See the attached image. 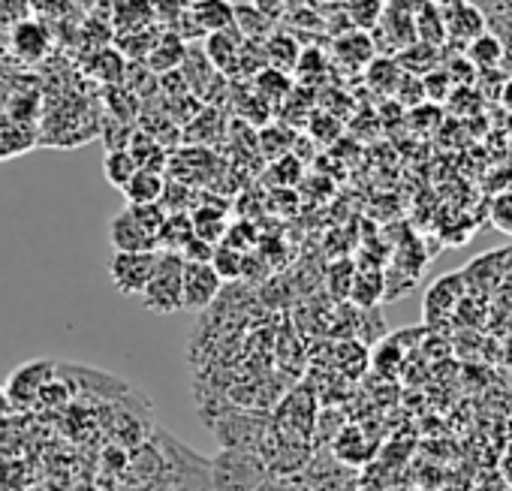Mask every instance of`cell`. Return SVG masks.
I'll list each match as a JSON object with an SVG mask.
<instances>
[{
    "label": "cell",
    "mask_w": 512,
    "mask_h": 491,
    "mask_svg": "<svg viewBox=\"0 0 512 491\" xmlns=\"http://www.w3.org/2000/svg\"><path fill=\"white\" fill-rule=\"evenodd\" d=\"M386 0H344V13L353 31H374L383 19Z\"/></svg>",
    "instance_id": "cell-22"
},
{
    "label": "cell",
    "mask_w": 512,
    "mask_h": 491,
    "mask_svg": "<svg viewBox=\"0 0 512 491\" xmlns=\"http://www.w3.org/2000/svg\"><path fill=\"white\" fill-rule=\"evenodd\" d=\"M193 238V223L187 211L178 214H166V223L157 235V251H169V254H181L184 244Z\"/></svg>",
    "instance_id": "cell-19"
},
{
    "label": "cell",
    "mask_w": 512,
    "mask_h": 491,
    "mask_svg": "<svg viewBox=\"0 0 512 491\" xmlns=\"http://www.w3.org/2000/svg\"><path fill=\"white\" fill-rule=\"evenodd\" d=\"M359 446H368L365 443V434L359 431V428H344L341 431V437L335 440V452H338V458L341 461H347V464H362L371 452L368 449H359Z\"/></svg>",
    "instance_id": "cell-27"
},
{
    "label": "cell",
    "mask_w": 512,
    "mask_h": 491,
    "mask_svg": "<svg viewBox=\"0 0 512 491\" xmlns=\"http://www.w3.org/2000/svg\"><path fill=\"white\" fill-rule=\"evenodd\" d=\"M127 151H130V157L136 160V166H139V169H148V172H160V175H163V169H166V163H169L166 148H163L151 133H145V130H136V133L130 136Z\"/></svg>",
    "instance_id": "cell-13"
},
{
    "label": "cell",
    "mask_w": 512,
    "mask_h": 491,
    "mask_svg": "<svg viewBox=\"0 0 512 491\" xmlns=\"http://www.w3.org/2000/svg\"><path fill=\"white\" fill-rule=\"evenodd\" d=\"M256 13H263L269 22H278L287 10H284V0H253V4H250Z\"/></svg>",
    "instance_id": "cell-34"
},
{
    "label": "cell",
    "mask_w": 512,
    "mask_h": 491,
    "mask_svg": "<svg viewBox=\"0 0 512 491\" xmlns=\"http://www.w3.org/2000/svg\"><path fill=\"white\" fill-rule=\"evenodd\" d=\"M157 449L163 458V476L169 491H214L211 485V464L187 449L166 431H157Z\"/></svg>",
    "instance_id": "cell-1"
},
{
    "label": "cell",
    "mask_w": 512,
    "mask_h": 491,
    "mask_svg": "<svg viewBox=\"0 0 512 491\" xmlns=\"http://www.w3.org/2000/svg\"><path fill=\"white\" fill-rule=\"evenodd\" d=\"M211 269L220 281H238L244 275V251H235L229 244H217L211 254Z\"/></svg>",
    "instance_id": "cell-26"
},
{
    "label": "cell",
    "mask_w": 512,
    "mask_h": 491,
    "mask_svg": "<svg viewBox=\"0 0 512 491\" xmlns=\"http://www.w3.org/2000/svg\"><path fill=\"white\" fill-rule=\"evenodd\" d=\"M314 0H284V10L293 13V10H302V7H311Z\"/></svg>",
    "instance_id": "cell-38"
},
{
    "label": "cell",
    "mask_w": 512,
    "mask_h": 491,
    "mask_svg": "<svg viewBox=\"0 0 512 491\" xmlns=\"http://www.w3.org/2000/svg\"><path fill=\"white\" fill-rule=\"evenodd\" d=\"M109 22H115V28L124 31V34L151 28V22H154L151 0H112Z\"/></svg>",
    "instance_id": "cell-12"
},
{
    "label": "cell",
    "mask_w": 512,
    "mask_h": 491,
    "mask_svg": "<svg viewBox=\"0 0 512 491\" xmlns=\"http://www.w3.org/2000/svg\"><path fill=\"white\" fill-rule=\"evenodd\" d=\"M157 266V251H142V254H118L109 263V275L118 293L124 296H142V290L148 287L151 275Z\"/></svg>",
    "instance_id": "cell-6"
},
{
    "label": "cell",
    "mask_w": 512,
    "mask_h": 491,
    "mask_svg": "<svg viewBox=\"0 0 512 491\" xmlns=\"http://www.w3.org/2000/svg\"><path fill=\"white\" fill-rule=\"evenodd\" d=\"M398 82H401V70H398V64L395 61H389V58H374L371 64H368V85L371 88H377V91H395L398 88Z\"/></svg>",
    "instance_id": "cell-28"
},
{
    "label": "cell",
    "mask_w": 512,
    "mask_h": 491,
    "mask_svg": "<svg viewBox=\"0 0 512 491\" xmlns=\"http://www.w3.org/2000/svg\"><path fill=\"white\" fill-rule=\"evenodd\" d=\"M256 88L266 97H290V76L275 67H263L256 76Z\"/></svg>",
    "instance_id": "cell-30"
},
{
    "label": "cell",
    "mask_w": 512,
    "mask_h": 491,
    "mask_svg": "<svg viewBox=\"0 0 512 491\" xmlns=\"http://www.w3.org/2000/svg\"><path fill=\"white\" fill-rule=\"evenodd\" d=\"M431 4H437V7H449V4H455V0H431Z\"/></svg>",
    "instance_id": "cell-39"
},
{
    "label": "cell",
    "mask_w": 512,
    "mask_h": 491,
    "mask_svg": "<svg viewBox=\"0 0 512 491\" xmlns=\"http://www.w3.org/2000/svg\"><path fill=\"white\" fill-rule=\"evenodd\" d=\"M263 52H266V64L275 70H284V73L296 70V61L302 55L296 37H290V34H269L263 43Z\"/></svg>",
    "instance_id": "cell-20"
},
{
    "label": "cell",
    "mask_w": 512,
    "mask_h": 491,
    "mask_svg": "<svg viewBox=\"0 0 512 491\" xmlns=\"http://www.w3.org/2000/svg\"><path fill=\"white\" fill-rule=\"evenodd\" d=\"M136 160L130 157V151L127 148H118V151H109L106 154V160H103V175H106V181L112 184V187H118V190H124V184L136 175Z\"/></svg>",
    "instance_id": "cell-24"
},
{
    "label": "cell",
    "mask_w": 512,
    "mask_h": 491,
    "mask_svg": "<svg viewBox=\"0 0 512 491\" xmlns=\"http://www.w3.org/2000/svg\"><path fill=\"white\" fill-rule=\"evenodd\" d=\"M272 25L263 13H256L253 7H232V28L244 43H266L272 34Z\"/></svg>",
    "instance_id": "cell-18"
},
{
    "label": "cell",
    "mask_w": 512,
    "mask_h": 491,
    "mask_svg": "<svg viewBox=\"0 0 512 491\" xmlns=\"http://www.w3.org/2000/svg\"><path fill=\"white\" fill-rule=\"evenodd\" d=\"M464 293H467V284H464V275L461 272H452V275L437 278L428 287V296H425V320L431 326H440L449 317H455V308L464 299Z\"/></svg>",
    "instance_id": "cell-7"
},
{
    "label": "cell",
    "mask_w": 512,
    "mask_h": 491,
    "mask_svg": "<svg viewBox=\"0 0 512 491\" xmlns=\"http://www.w3.org/2000/svg\"><path fill=\"white\" fill-rule=\"evenodd\" d=\"M497 97H500V106L512 115V76L500 85V94H497Z\"/></svg>",
    "instance_id": "cell-35"
},
{
    "label": "cell",
    "mask_w": 512,
    "mask_h": 491,
    "mask_svg": "<svg viewBox=\"0 0 512 491\" xmlns=\"http://www.w3.org/2000/svg\"><path fill=\"white\" fill-rule=\"evenodd\" d=\"M464 58L470 61V67L482 70V73H491L500 61H503V43L497 34L491 31H482L479 37H473L467 46H464Z\"/></svg>",
    "instance_id": "cell-16"
},
{
    "label": "cell",
    "mask_w": 512,
    "mask_h": 491,
    "mask_svg": "<svg viewBox=\"0 0 512 491\" xmlns=\"http://www.w3.org/2000/svg\"><path fill=\"white\" fill-rule=\"evenodd\" d=\"M193 22L202 34H220L232 28V4L229 0H196L190 7Z\"/></svg>",
    "instance_id": "cell-14"
},
{
    "label": "cell",
    "mask_w": 512,
    "mask_h": 491,
    "mask_svg": "<svg viewBox=\"0 0 512 491\" xmlns=\"http://www.w3.org/2000/svg\"><path fill=\"white\" fill-rule=\"evenodd\" d=\"M70 7L79 13H94L100 7V0H70Z\"/></svg>",
    "instance_id": "cell-36"
},
{
    "label": "cell",
    "mask_w": 512,
    "mask_h": 491,
    "mask_svg": "<svg viewBox=\"0 0 512 491\" xmlns=\"http://www.w3.org/2000/svg\"><path fill=\"white\" fill-rule=\"evenodd\" d=\"M437 46H428V43H413L407 46L401 55H398V64L410 73V76H425L431 70H437Z\"/></svg>",
    "instance_id": "cell-23"
},
{
    "label": "cell",
    "mask_w": 512,
    "mask_h": 491,
    "mask_svg": "<svg viewBox=\"0 0 512 491\" xmlns=\"http://www.w3.org/2000/svg\"><path fill=\"white\" fill-rule=\"evenodd\" d=\"M127 208H130V214L136 217V223L157 241V235H160V229H163V223H166L163 205H160V202H151V205H127Z\"/></svg>",
    "instance_id": "cell-29"
},
{
    "label": "cell",
    "mask_w": 512,
    "mask_h": 491,
    "mask_svg": "<svg viewBox=\"0 0 512 491\" xmlns=\"http://www.w3.org/2000/svg\"><path fill=\"white\" fill-rule=\"evenodd\" d=\"M181 275H184V260L178 254L157 251L154 275H151L148 287L139 296L145 311H151L157 317L178 314L181 311Z\"/></svg>",
    "instance_id": "cell-2"
},
{
    "label": "cell",
    "mask_w": 512,
    "mask_h": 491,
    "mask_svg": "<svg viewBox=\"0 0 512 491\" xmlns=\"http://www.w3.org/2000/svg\"><path fill=\"white\" fill-rule=\"evenodd\" d=\"M28 7L37 13V19L40 22H58L64 13H70L73 7H70V0H28Z\"/></svg>",
    "instance_id": "cell-33"
},
{
    "label": "cell",
    "mask_w": 512,
    "mask_h": 491,
    "mask_svg": "<svg viewBox=\"0 0 512 491\" xmlns=\"http://www.w3.org/2000/svg\"><path fill=\"white\" fill-rule=\"evenodd\" d=\"M97 64H103V70H97L103 82H124V58L115 49H103L97 55Z\"/></svg>",
    "instance_id": "cell-32"
},
{
    "label": "cell",
    "mask_w": 512,
    "mask_h": 491,
    "mask_svg": "<svg viewBox=\"0 0 512 491\" xmlns=\"http://www.w3.org/2000/svg\"><path fill=\"white\" fill-rule=\"evenodd\" d=\"M491 223L503 235H512V187H506L503 193L491 199Z\"/></svg>",
    "instance_id": "cell-31"
},
{
    "label": "cell",
    "mask_w": 512,
    "mask_h": 491,
    "mask_svg": "<svg viewBox=\"0 0 512 491\" xmlns=\"http://www.w3.org/2000/svg\"><path fill=\"white\" fill-rule=\"evenodd\" d=\"M241 46H244V40L238 37L235 28L220 31V34H208L205 37V58L217 73H232L238 67Z\"/></svg>",
    "instance_id": "cell-11"
},
{
    "label": "cell",
    "mask_w": 512,
    "mask_h": 491,
    "mask_svg": "<svg viewBox=\"0 0 512 491\" xmlns=\"http://www.w3.org/2000/svg\"><path fill=\"white\" fill-rule=\"evenodd\" d=\"M184 55L187 52H184L181 40L175 34H163L145 61H148V70L151 73H169V70H178L184 64Z\"/></svg>",
    "instance_id": "cell-21"
},
{
    "label": "cell",
    "mask_w": 512,
    "mask_h": 491,
    "mask_svg": "<svg viewBox=\"0 0 512 491\" xmlns=\"http://www.w3.org/2000/svg\"><path fill=\"white\" fill-rule=\"evenodd\" d=\"M109 241L118 254H142V251H157V241L136 223L130 208L112 217L109 223Z\"/></svg>",
    "instance_id": "cell-9"
},
{
    "label": "cell",
    "mask_w": 512,
    "mask_h": 491,
    "mask_svg": "<svg viewBox=\"0 0 512 491\" xmlns=\"http://www.w3.org/2000/svg\"><path fill=\"white\" fill-rule=\"evenodd\" d=\"M266 479V467L250 452L226 449L211 461V485L214 491H253Z\"/></svg>",
    "instance_id": "cell-3"
},
{
    "label": "cell",
    "mask_w": 512,
    "mask_h": 491,
    "mask_svg": "<svg viewBox=\"0 0 512 491\" xmlns=\"http://www.w3.org/2000/svg\"><path fill=\"white\" fill-rule=\"evenodd\" d=\"M443 28H446L449 40H458V43L467 46L473 37L488 31V22L479 13V7H473L470 0H455V4H449L443 10Z\"/></svg>",
    "instance_id": "cell-10"
},
{
    "label": "cell",
    "mask_w": 512,
    "mask_h": 491,
    "mask_svg": "<svg viewBox=\"0 0 512 491\" xmlns=\"http://www.w3.org/2000/svg\"><path fill=\"white\" fill-rule=\"evenodd\" d=\"M335 55L347 67H368L374 61V55H377V46L365 31H347L344 37H338Z\"/></svg>",
    "instance_id": "cell-15"
},
{
    "label": "cell",
    "mask_w": 512,
    "mask_h": 491,
    "mask_svg": "<svg viewBox=\"0 0 512 491\" xmlns=\"http://www.w3.org/2000/svg\"><path fill=\"white\" fill-rule=\"evenodd\" d=\"M190 223H193V235L208 241V244H217L223 241L226 235V223H223V214L214 211V208H196L190 214Z\"/></svg>",
    "instance_id": "cell-25"
},
{
    "label": "cell",
    "mask_w": 512,
    "mask_h": 491,
    "mask_svg": "<svg viewBox=\"0 0 512 491\" xmlns=\"http://www.w3.org/2000/svg\"><path fill=\"white\" fill-rule=\"evenodd\" d=\"M10 413H13V404H10V398H7L4 386H0V422H4V419H7Z\"/></svg>",
    "instance_id": "cell-37"
},
{
    "label": "cell",
    "mask_w": 512,
    "mask_h": 491,
    "mask_svg": "<svg viewBox=\"0 0 512 491\" xmlns=\"http://www.w3.org/2000/svg\"><path fill=\"white\" fill-rule=\"evenodd\" d=\"M181 4H184V7H187V10H190V7H193V4H196V0H181Z\"/></svg>",
    "instance_id": "cell-40"
},
{
    "label": "cell",
    "mask_w": 512,
    "mask_h": 491,
    "mask_svg": "<svg viewBox=\"0 0 512 491\" xmlns=\"http://www.w3.org/2000/svg\"><path fill=\"white\" fill-rule=\"evenodd\" d=\"M55 371H58V365H55L52 359H31V362L19 365V368L10 374L7 386H4V392H7V398H10V404H13V413H16V410H31V407H37L40 392H43L46 380L55 377Z\"/></svg>",
    "instance_id": "cell-4"
},
{
    "label": "cell",
    "mask_w": 512,
    "mask_h": 491,
    "mask_svg": "<svg viewBox=\"0 0 512 491\" xmlns=\"http://www.w3.org/2000/svg\"><path fill=\"white\" fill-rule=\"evenodd\" d=\"M223 281L211 263H184L181 275V311H205L217 302Z\"/></svg>",
    "instance_id": "cell-5"
},
{
    "label": "cell",
    "mask_w": 512,
    "mask_h": 491,
    "mask_svg": "<svg viewBox=\"0 0 512 491\" xmlns=\"http://www.w3.org/2000/svg\"><path fill=\"white\" fill-rule=\"evenodd\" d=\"M163 175L160 172H148V169H136V175L124 184V196L130 205H151V202H160L163 196Z\"/></svg>",
    "instance_id": "cell-17"
},
{
    "label": "cell",
    "mask_w": 512,
    "mask_h": 491,
    "mask_svg": "<svg viewBox=\"0 0 512 491\" xmlns=\"http://www.w3.org/2000/svg\"><path fill=\"white\" fill-rule=\"evenodd\" d=\"M323 4H338V0H323Z\"/></svg>",
    "instance_id": "cell-41"
},
{
    "label": "cell",
    "mask_w": 512,
    "mask_h": 491,
    "mask_svg": "<svg viewBox=\"0 0 512 491\" xmlns=\"http://www.w3.org/2000/svg\"><path fill=\"white\" fill-rule=\"evenodd\" d=\"M10 46H13V55H16L22 64H37V61H43V58L49 55L52 37H49V28H46L40 19H22V22L13 28Z\"/></svg>",
    "instance_id": "cell-8"
}]
</instances>
